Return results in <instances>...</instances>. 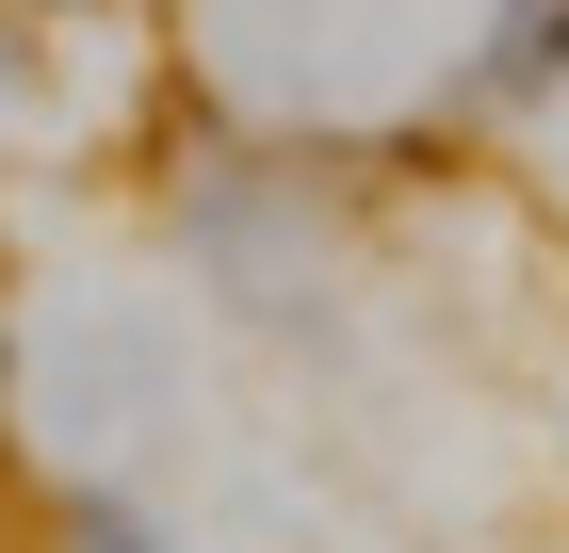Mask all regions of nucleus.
<instances>
[{"instance_id": "nucleus-1", "label": "nucleus", "mask_w": 569, "mask_h": 553, "mask_svg": "<svg viewBox=\"0 0 569 553\" xmlns=\"http://www.w3.org/2000/svg\"><path fill=\"white\" fill-rule=\"evenodd\" d=\"M49 553H179V537L147 505H114V488H66V505H49Z\"/></svg>"}]
</instances>
